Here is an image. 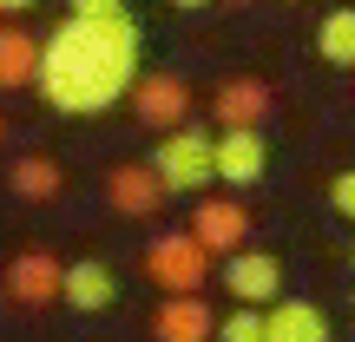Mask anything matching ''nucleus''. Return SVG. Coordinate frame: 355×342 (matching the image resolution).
Segmentation results:
<instances>
[{
    "label": "nucleus",
    "mask_w": 355,
    "mask_h": 342,
    "mask_svg": "<svg viewBox=\"0 0 355 342\" xmlns=\"http://www.w3.org/2000/svg\"><path fill=\"white\" fill-rule=\"evenodd\" d=\"M139 20L125 7L119 13H73L60 33L46 40L40 60V99L66 119H99L119 99H132L139 86Z\"/></svg>",
    "instance_id": "1"
},
{
    "label": "nucleus",
    "mask_w": 355,
    "mask_h": 342,
    "mask_svg": "<svg viewBox=\"0 0 355 342\" xmlns=\"http://www.w3.org/2000/svg\"><path fill=\"white\" fill-rule=\"evenodd\" d=\"M211 257L217 250L198 230H165V237L145 243V277L165 296H184V290H204V283H211Z\"/></svg>",
    "instance_id": "2"
},
{
    "label": "nucleus",
    "mask_w": 355,
    "mask_h": 342,
    "mask_svg": "<svg viewBox=\"0 0 355 342\" xmlns=\"http://www.w3.org/2000/svg\"><path fill=\"white\" fill-rule=\"evenodd\" d=\"M152 165H158V178H165L171 191L204 198V185H217V139H211V132H198V126H178V132L158 139Z\"/></svg>",
    "instance_id": "3"
},
{
    "label": "nucleus",
    "mask_w": 355,
    "mask_h": 342,
    "mask_svg": "<svg viewBox=\"0 0 355 342\" xmlns=\"http://www.w3.org/2000/svg\"><path fill=\"white\" fill-rule=\"evenodd\" d=\"M263 171H270L263 126H224V132H217V185L250 191V185H263Z\"/></svg>",
    "instance_id": "4"
},
{
    "label": "nucleus",
    "mask_w": 355,
    "mask_h": 342,
    "mask_svg": "<svg viewBox=\"0 0 355 342\" xmlns=\"http://www.w3.org/2000/svg\"><path fill=\"white\" fill-rule=\"evenodd\" d=\"M132 119H139V126H158V132H178L191 119V79L139 73V86H132Z\"/></svg>",
    "instance_id": "5"
},
{
    "label": "nucleus",
    "mask_w": 355,
    "mask_h": 342,
    "mask_svg": "<svg viewBox=\"0 0 355 342\" xmlns=\"http://www.w3.org/2000/svg\"><path fill=\"white\" fill-rule=\"evenodd\" d=\"M7 296L20 309H46V303H60L66 296V264L53 250H20L7 264Z\"/></svg>",
    "instance_id": "6"
},
{
    "label": "nucleus",
    "mask_w": 355,
    "mask_h": 342,
    "mask_svg": "<svg viewBox=\"0 0 355 342\" xmlns=\"http://www.w3.org/2000/svg\"><path fill=\"white\" fill-rule=\"evenodd\" d=\"M224 290H230V303H277V296H283V257H270V250H230L224 257Z\"/></svg>",
    "instance_id": "7"
},
{
    "label": "nucleus",
    "mask_w": 355,
    "mask_h": 342,
    "mask_svg": "<svg viewBox=\"0 0 355 342\" xmlns=\"http://www.w3.org/2000/svg\"><path fill=\"white\" fill-rule=\"evenodd\" d=\"M165 198H171V185L158 178V165H112L105 171V204L119 217H152Z\"/></svg>",
    "instance_id": "8"
},
{
    "label": "nucleus",
    "mask_w": 355,
    "mask_h": 342,
    "mask_svg": "<svg viewBox=\"0 0 355 342\" xmlns=\"http://www.w3.org/2000/svg\"><path fill=\"white\" fill-rule=\"evenodd\" d=\"M152 336H158V342H211V336H217V309L204 303V290L165 296L158 316H152Z\"/></svg>",
    "instance_id": "9"
},
{
    "label": "nucleus",
    "mask_w": 355,
    "mask_h": 342,
    "mask_svg": "<svg viewBox=\"0 0 355 342\" xmlns=\"http://www.w3.org/2000/svg\"><path fill=\"white\" fill-rule=\"evenodd\" d=\"M191 230H198L217 257H230V250H243V237H250V211H243L237 198H198Z\"/></svg>",
    "instance_id": "10"
},
{
    "label": "nucleus",
    "mask_w": 355,
    "mask_h": 342,
    "mask_svg": "<svg viewBox=\"0 0 355 342\" xmlns=\"http://www.w3.org/2000/svg\"><path fill=\"white\" fill-rule=\"evenodd\" d=\"M60 303H73L79 316H99V309L119 303V277L112 264H99V257H79V264H66V296Z\"/></svg>",
    "instance_id": "11"
},
{
    "label": "nucleus",
    "mask_w": 355,
    "mask_h": 342,
    "mask_svg": "<svg viewBox=\"0 0 355 342\" xmlns=\"http://www.w3.org/2000/svg\"><path fill=\"white\" fill-rule=\"evenodd\" d=\"M40 60H46V40H33L26 26H0V92L40 86Z\"/></svg>",
    "instance_id": "12"
},
{
    "label": "nucleus",
    "mask_w": 355,
    "mask_h": 342,
    "mask_svg": "<svg viewBox=\"0 0 355 342\" xmlns=\"http://www.w3.org/2000/svg\"><path fill=\"white\" fill-rule=\"evenodd\" d=\"M270 105H277V92H270L263 79H224L211 112H217V126H263Z\"/></svg>",
    "instance_id": "13"
},
{
    "label": "nucleus",
    "mask_w": 355,
    "mask_h": 342,
    "mask_svg": "<svg viewBox=\"0 0 355 342\" xmlns=\"http://www.w3.org/2000/svg\"><path fill=\"white\" fill-rule=\"evenodd\" d=\"M270 342H329V316L303 296H277L270 303Z\"/></svg>",
    "instance_id": "14"
},
{
    "label": "nucleus",
    "mask_w": 355,
    "mask_h": 342,
    "mask_svg": "<svg viewBox=\"0 0 355 342\" xmlns=\"http://www.w3.org/2000/svg\"><path fill=\"white\" fill-rule=\"evenodd\" d=\"M7 191L20 204H46V198H60V165L53 158H13V171H7Z\"/></svg>",
    "instance_id": "15"
},
{
    "label": "nucleus",
    "mask_w": 355,
    "mask_h": 342,
    "mask_svg": "<svg viewBox=\"0 0 355 342\" xmlns=\"http://www.w3.org/2000/svg\"><path fill=\"white\" fill-rule=\"evenodd\" d=\"M316 53L329 66H355V7H336L329 20L316 26Z\"/></svg>",
    "instance_id": "16"
},
{
    "label": "nucleus",
    "mask_w": 355,
    "mask_h": 342,
    "mask_svg": "<svg viewBox=\"0 0 355 342\" xmlns=\"http://www.w3.org/2000/svg\"><path fill=\"white\" fill-rule=\"evenodd\" d=\"M224 342H270V309L263 303H230V316L217 323Z\"/></svg>",
    "instance_id": "17"
},
{
    "label": "nucleus",
    "mask_w": 355,
    "mask_h": 342,
    "mask_svg": "<svg viewBox=\"0 0 355 342\" xmlns=\"http://www.w3.org/2000/svg\"><path fill=\"white\" fill-rule=\"evenodd\" d=\"M329 211L355 224V171H336V178H329Z\"/></svg>",
    "instance_id": "18"
},
{
    "label": "nucleus",
    "mask_w": 355,
    "mask_h": 342,
    "mask_svg": "<svg viewBox=\"0 0 355 342\" xmlns=\"http://www.w3.org/2000/svg\"><path fill=\"white\" fill-rule=\"evenodd\" d=\"M66 7H73V13H119L125 0H66Z\"/></svg>",
    "instance_id": "19"
},
{
    "label": "nucleus",
    "mask_w": 355,
    "mask_h": 342,
    "mask_svg": "<svg viewBox=\"0 0 355 342\" xmlns=\"http://www.w3.org/2000/svg\"><path fill=\"white\" fill-rule=\"evenodd\" d=\"M26 7H40V0H0V13H26Z\"/></svg>",
    "instance_id": "20"
},
{
    "label": "nucleus",
    "mask_w": 355,
    "mask_h": 342,
    "mask_svg": "<svg viewBox=\"0 0 355 342\" xmlns=\"http://www.w3.org/2000/svg\"><path fill=\"white\" fill-rule=\"evenodd\" d=\"M171 7H211V0H171Z\"/></svg>",
    "instance_id": "21"
},
{
    "label": "nucleus",
    "mask_w": 355,
    "mask_h": 342,
    "mask_svg": "<svg viewBox=\"0 0 355 342\" xmlns=\"http://www.w3.org/2000/svg\"><path fill=\"white\" fill-rule=\"evenodd\" d=\"M0 145H7V119H0Z\"/></svg>",
    "instance_id": "22"
},
{
    "label": "nucleus",
    "mask_w": 355,
    "mask_h": 342,
    "mask_svg": "<svg viewBox=\"0 0 355 342\" xmlns=\"http://www.w3.org/2000/svg\"><path fill=\"white\" fill-rule=\"evenodd\" d=\"M0 296H7V277H0Z\"/></svg>",
    "instance_id": "23"
},
{
    "label": "nucleus",
    "mask_w": 355,
    "mask_h": 342,
    "mask_svg": "<svg viewBox=\"0 0 355 342\" xmlns=\"http://www.w3.org/2000/svg\"><path fill=\"white\" fill-rule=\"evenodd\" d=\"M230 7H243V0H230Z\"/></svg>",
    "instance_id": "24"
},
{
    "label": "nucleus",
    "mask_w": 355,
    "mask_h": 342,
    "mask_svg": "<svg viewBox=\"0 0 355 342\" xmlns=\"http://www.w3.org/2000/svg\"><path fill=\"white\" fill-rule=\"evenodd\" d=\"M349 257H355V250H349Z\"/></svg>",
    "instance_id": "25"
}]
</instances>
